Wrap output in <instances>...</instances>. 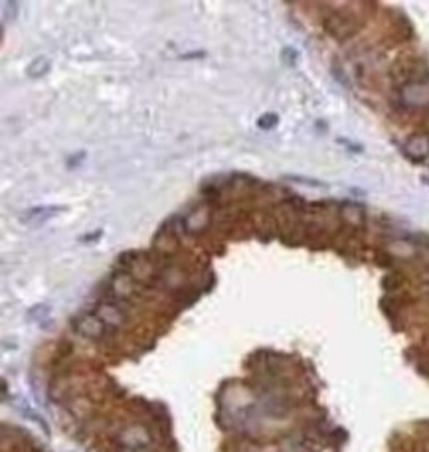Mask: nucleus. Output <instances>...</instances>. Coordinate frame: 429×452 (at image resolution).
<instances>
[{
  "mask_svg": "<svg viewBox=\"0 0 429 452\" xmlns=\"http://www.w3.org/2000/svg\"><path fill=\"white\" fill-rule=\"evenodd\" d=\"M402 97L407 105H423L429 101V85L427 83H407Z\"/></svg>",
  "mask_w": 429,
  "mask_h": 452,
  "instance_id": "f257e3e1",
  "label": "nucleus"
},
{
  "mask_svg": "<svg viewBox=\"0 0 429 452\" xmlns=\"http://www.w3.org/2000/svg\"><path fill=\"white\" fill-rule=\"evenodd\" d=\"M406 152L411 158H423L429 154V138L425 136H413L406 144Z\"/></svg>",
  "mask_w": 429,
  "mask_h": 452,
  "instance_id": "f03ea898",
  "label": "nucleus"
},
{
  "mask_svg": "<svg viewBox=\"0 0 429 452\" xmlns=\"http://www.w3.org/2000/svg\"><path fill=\"white\" fill-rule=\"evenodd\" d=\"M50 68V64H47V60L45 58H36L30 66H28V75L30 77H42L45 71Z\"/></svg>",
  "mask_w": 429,
  "mask_h": 452,
  "instance_id": "7ed1b4c3",
  "label": "nucleus"
},
{
  "mask_svg": "<svg viewBox=\"0 0 429 452\" xmlns=\"http://www.w3.org/2000/svg\"><path fill=\"white\" fill-rule=\"evenodd\" d=\"M58 209L56 207H34V209H30L24 217H28V219H34V221H44V219H47V217H52L54 213H56Z\"/></svg>",
  "mask_w": 429,
  "mask_h": 452,
  "instance_id": "20e7f679",
  "label": "nucleus"
}]
</instances>
